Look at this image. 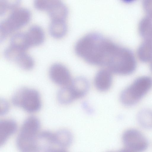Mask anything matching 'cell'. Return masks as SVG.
<instances>
[{
  "label": "cell",
  "instance_id": "6da1fadb",
  "mask_svg": "<svg viewBox=\"0 0 152 152\" xmlns=\"http://www.w3.org/2000/svg\"><path fill=\"white\" fill-rule=\"evenodd\" d=\"M76 54L88 63L105 66L112 73L126 75L135 68L136 61L132 51L97 32L88 34L75 46Z\"/></svg>",
  "mask_w": 152,
  "mask_h": 152
},
{
  "label": "cell",
  "instance_id": "7a4b0ae2",
  "mask_svg": "<svg viewBox=\"0 0 152 152\" xmlns=\"http://www.w3.org/2000/svg\"><path fill=\"white\" fill-rule=\"evenodd\" d=\"M40 123L38 118L30 116L24 121L16 140L20 152H39L37 139Z\"/></svg>",
  "mask_w": 152,
  "mask_h": 152
},
{
  "label": "cell",
  "instance_id": "3957f363",
  "mask_svg": "<svg viewBox=\"0 0 152 152\" xmlns=\"http://www.w3.org/2000/svg\"><path fill=\"white\" fill-rule=\"evenodd\" d=\"M152 86L150 77L137 78L130 86L124 89L120 96L121 102L126 106H132L138 102L147 93Z\"/></svg>",
  "mask_w": 152,
  "mask_h": 152
},
{
  "label": "cell",
  "instance_id": "277c9868",
  "mask_svg": "<svg viewBox=\"0 0 152 152\" xmlns=\"http://www.w3.org/2000/svg\"><path fill=\"white\" fill-rule=\"evenodd\" d=\"M31 18L30 12L27 8L22 7L13 10L7 18L0 22V42L11 33L26 25Z\"/></svg>",
  "mask_w": 152,
  "mask_h": 152
},
{
  "label": "cell",
  "instance_id": "5b68a950",
  "mask_svg": "<svg viewBox=\"0 0 152 152\" xmlns=\"http://www.w3.org/2000/svg\"><path fill=\"white\" fill-rule=\"evenodd\" d=\"M12 102L14 106L30 113L38 112L42 107L39 92L35 89L27 87L18 89L12 96Z\"/></svg>",
  "mask_w": 152,
  "mask_h": 152
},
{
  "label": "cell",
  "instance_id": "8992f818",
  "mask_svg": "<svg viewBox=\"0 0 152 152\" xmlns=\"http://www.w3.org/2000/svg\"><path fill=\"white\" fill-rule=\"evenodd\" d=\"M122 140L126 148L134 152H142L147 148L148 142L139 131L134 129L126 130L122 135Z\"/></svg>",
  "mask_w": 152,
  "mask_h": 152
},
{
  "label": "cell",
  "instance_id": "52a82bcc",
  "mask_svg": "<svg viewBox=\"0 0 152 152\" xmlns=\"http://www.w3.org/2000/svg\"><path fill=\"white\" fill-rule=\"evenodd\" d=\"M49 75L54 83L62 86L68 85L72 80L68 69L65 66L59 63H54L50 66Z\"/></svg>",
  "mask_w": 152,
  "mask_h": 152
},
{
  "label": "cell",
  "instance_id": "ba28073f",
  "mask_svg": "<svg viewBox=\"0 0 152 152\" xmlns=\"http://www.w3.org/2000/svg\"><path fill=\"white\" fill-rule=\"evenodd\" d=\"M112 73L107 69H101L96 73L94 79V84L98 90L104 92L110 88L112 83Z\"/></svg>",
  "mask_w": 152,
  "mask_h": 152
},
{
  "label": "cell",
  "instance_id": "9c48e42d",
  "mask_svg": "<svg viewBox=\"0 0 152 152\" xmlns=\"http://www.w3.org/2000/svg\"><path fill=\"white\" fill-rule=\"evenodd\" d=\"M47 11L51 20L66 21L68 14L67 7L59 0H53Z\"/></svg>",
  "mask_w": 152,
  "mask_h": 152
},
{
  "label": "cell",
  "instance_id": "30bf717a",
  "mask_svg": "<svg viewBox=\"0 0 152 152\" xmlns=\"http://www.w3.org/2000/svg\"><path fill=\"white\" fill-rule=\"evenodd\" d=\"M69 85L75 99L84 96L89 88L88 81L82 77H77L72 80Z\"/></svg>",
  "mask_w": 152,
  "mask_h": 152
},
{
  "label": "cell",
  "instance_id": "8fae6325",
  "mask_svg": "<svg viewBox=\"0 0 152 152\" xmlns=\"http://www.w3.org/2000/svg\"><path fill=\"white\" fill-rule=\"evenodd\" d=\"M16 122L12 119H5L0 121V145H3L8 139L17 129Z\"/></svg>",
  "mask_w": 152,
  "mask_h": 152
},
{
  "label": "cell",
  "instance_id": "7c38bea8",
  "mask_svg": "<svg viewBox=\"0 0 152 152\" xmlns=\"http://www.w3.org/2000/svg\"><path fill=\"white\" fill-rule=\"evenodd\" d=\"M26 34L30 47L39 45L44 41V32L42 28L38 25L32 26Z\"/></svg>",
  "mask_w": 152,
  "mask_h": 152
},
{
  "label": "cell",
  "instance_id": "4fadbf2b",
  "mask_svg": "<svg viewBox=\"0 0 152 152\" xmlns=\"http://www.w3.org/2000/svg\"><path fill=\"white\" fill-rule=\"evenodd\" d=\"M73 139L70 132L66 129H61L53 133V144L61 147H67L71 145Z\"/></svg>",
  "mask_w": 152,
  "mask_h": 152
},
{
  "label": "cell",
  "instance_id": "5bb4252c",
  "mask_svg": "<svg viewBox=\"0 0 152 152\" xmlns=\"http://www.w3.org/2000/svg\"><path fill=\"white\" fill-rule=\"evenodd\" d=\"M67 30L66 20H52L49 27L50 35L56 38H60L64 37Z\"/></svg>",
  "mask_w": 152,
  "mask_h": 152
},
{
  "label": "cell",
  "instance_id": "9a60e30c",
  "mask_svg": "<svg viewBox=\"0 0 152 152\" xmlns=\"http://www.w3.org/2000/svg\"><path fill=\"white\" fill-rule=\"evenodd\" d=\"M13 62H15L22 69L26 70L32 69L34 65L33 58L24 51L18 52L15 56Z\"/></svg>",
  "mask_w": 152,
  "mask_h": 152
},
{
  "label": "cell",
  "instance_id": "2e32d148",
  "mask_svg": "<svg viewBox=\"0 0 152 152\" xmlns=\"http://www.w3.org/2000/svg\"><path fill=\"white\" fill-rule=\"evenodd\" d=\"M137 53L141 61L147 62L152 60V40H144L138 47Z\"/></svg>",
  "mask_w": 152,
  "mask_h": 152
},
{
  "label": "cell",
  "instance_id": "e0dca14e",
  "mask_svg": "<svg viewBox=\"0 0 152 152\" xmlns=\"http://www.w3.org/2000/svg\"><path fill=\"white\" fill-rule=\"evenodd\" d=\"M10 45L17 49L25 51L30 47L26 32H18L13 34L10 40Z\"/></svg>",
  "mask_w": 152,
  "mask_h": 152
},
{
  "label": "cell",
  "instance_id": "ac0fdd59",
  "mask_svg": "<svg viewBox=\"0 0 152 152\" xmlns=\"http://www.w3.org/2000/svg\"><path fill=\"white\" fill-rule=\"evenodd\" d=\"M139 31L144 40H152V19L147 16L143 18L139 23Z\"/></svg>",
  "mask_w": 152,
  "mask_h": 152
},
{
  "label": "cell",
  "instance_id": "d6986e66",
  "mask_svg": "<svg viewBox=\"0 0 152 152\" xmlns=\"http://www.w3.org/2000/svg\"><path fill=\"white\" fill-rule=\"evenodd\" d=\"M69 84L62 86L58 91L57 99L61 104H67L75 100Z\"/></svg>",
  "mask_w": 152,
  "mask_h": 152
},
{
  "label": "cell",
  "instance_id": "ffe728a7",
  "mask_svg": "<svg viewBox=\"0 0 152 152\" xmlns=\"http://www.w3.org/2000/svg\"><path fill=\"white\" fill-rule=\"evenodd\" d=\"M137 120L140 125L147 129H152V110L145 109L138 114Z\"/></svg>",
  "mask_w": 152,
  "mask_h": 152
},
{
  "label": "cell",
  "instance_id": "44dd1931",
  "mask_svg": "<svg viewBox=\"0 0 152 152\" xmlns=\"http://www.w3.org/2000/svg\"><path fill=\"white\" fill-rule=\"evenodd\" d=\"M20 0H0V15H3L9 10H13L19 5Z\"/></svg>",
  "mask_w": 152,
  "mask_h": 152
},
{
  "label": "cell",
  "instance_id": "7402d4cb",
  "mask_svg": "<svg viewBox=\"0 0 152 152\" xmlns=\"http://www.w3.org/2000/svg\"><path fill=\"white\" fill-rule=\"evenodd\" d=\"M52 0H35L34 2V7L40 10L47 11Z\"/></svg>",
  "mask_w": 152,
  "mask_h": 152
},
{
  "label": "cell",
  "instance_id": "603a6c76",
  "mask_svg": "<svg viewBox=\"0 0 152 152\" xmlns=\"http://www.w3.org/2000/svg\"><path fill=\"white\" fill-rule=\"evenodd\" d=\"M10 106L9 103L5 99L1 98L0 100V115L3 116L9 111Z\"/></svg>",
  "mask_w": 152,
  "mask_h": 152
},
{
  "label": "cell",
  "instance_id": "cb8c5ba5",
  "mask_svg": "<svg viewBox=\"0 0 152 152\" xmlns=\"http://www.w3.org/2000/svg\"><path fill=\"white\" fill-rule=\"evenodd\" d=\"M142 5L147 16L152 19V0H143Z\"/></svg>",
  "mask_w": 152,
  "mask_h": 152
},
{
  "label": "cell",
  "instance_id": "d4e9b609",
  "mask_svg": "<svg viewBox=\"0 0 152 152\" xmlns=\"http://www.w3.org/2000/svg\"><path fill=\"white\" fill-rule=\"evenodd\" d=\"M45 152H68L63 149H55L53 148H47Z\"/></svg>",
  "mask_w": 152,
  "mask_h": 152
},
{
  "label": "cell",
  "instance_id": "484cf974",
  "mask_svg": "<svg viewBox=\"0 0 152 152\" xmlns=\"http://www.w3.org/2000/svg\"><path fill=\"white\" fill-rule=\"evenodd\" d=\"M134 152L126 148H125L122 149L117 152Z\"/></svg>",
  "mask_w": 152,
  "mask_h": 152
},
{
  "label": "cell",
  "instance_id": "4316f807",
  "mask_svg": "<svg viewBox=\"0 0 152 152\" xmlns=\"http://www.w3.org/2000/svg\"><path fill=\"white\" fill-rule=\"evenodd\" d=\"M150 69L151 70L152 72V60L151 61L150 65Z\"/></svg>",
  "mask_w": 152,
  "mask_h": 152
}]
</instances>
